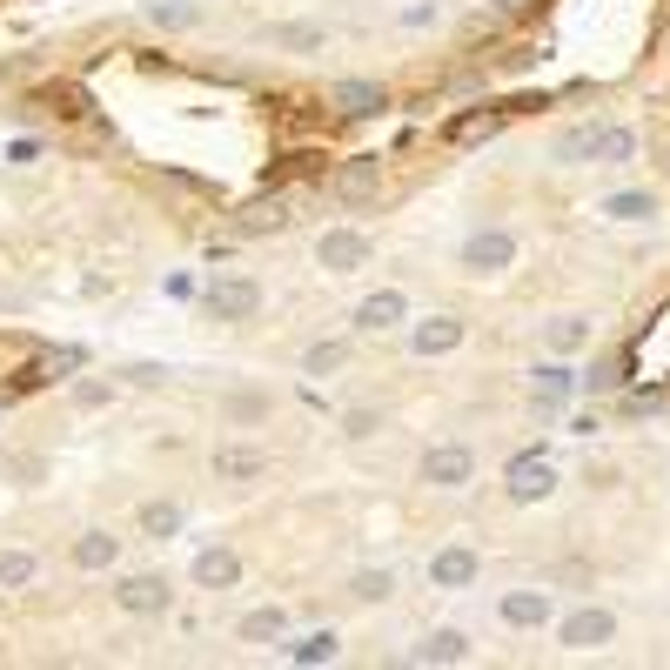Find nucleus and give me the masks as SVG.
Returning <instances> with one entry per match:
<instances>
[{
  "label": "nucleus",
  "mask_w": 670,
  "mask_h": 670,
  "mask_svg": "<svg viewBox=\"0 0 670 670\" xmlns=\"http://www.w3.org/2000/svg\"><path fill=\"white\" fill-rule=\"evenodd\" d=\"M516 262V242L503 235V228H476L463 242V268L469 275H496V268H510Z\"/></svg>",
  "instance_id": "1"
},
{
  "label": "nucleus",
  "mask_w": 670,
  "mask_h": 670,
  "mask_svg": "<svg viewBox=\"0 0 670 670\" xmlns=\"http://www.w3.org/2000/svg\"><path fill=\"white\" fill-rule=\"evenodd\" d=\"M376 181H382V161L376 155H356V161H342V168H335V195H342V201H369V195H376Z\"/></svg>",
  "instance_id": "7"
},
{
  "label": "nucleus",
  "mask_w": 670,
  "mask_h": 670,
  "mask_svg": "<svg viewBox=\"0 0 670 670\" xmlns=\"http://www.w3.org/2000/svg\"><path fill=\"white\" fill-rule=\"evenodd\" d=\"M536 396L563 402V396H570V369H536Z\"/></svg>",
  "instance_id": "31"
},
{
  "label": "nucleus",
  "mask_w": 670,
  "mask_h": 670,
  "mask_svg": "<svg viewBox=\"0 0 670 670\" xmlns=\"http://www.w3.org/2000/svg\"><path fill=\"white\" fill-rule=\"evenodd\" d=\"M557 637H563L570 650H597V644H610V637H617V617L590 603V610H577V617H563V630H557Z\"/></svg>",
  "instance_id": "3"
},
{
  "label": "nucleus",
  "mask_w": 670,
  "mask_h": 670,
  "mask_svg": "<svg viewBox=\"0 0 670 670\" xmlns=\"http://www.w3.org/2000/svg\"><path fill=\"white\" fill-rule=\"evenodd\" d=\"M114 597H121V610H134V617H161V610H168V583L161 577H121Z\"/></svg>",
  "instance_id": "8"
},
{
  "label": "nucleus",
  "mask_w": 670,
  "mask_h": 670,
  "mask_svg": "<svg viewBox=\"0 0 670 670\" xmlns=\"http://www.w3.org/2000/svg\"><path fill=\"white\" fill-rule=\"evenodd\" d=\"M282 630H289V610H275V603H268V610H248V617H242V637H248V644L282 637Z\"/></svg>",
  "instance_id": "21"
},
{
  "label": "nucleus",
  "mask_w": 670,
  "mask_h": 670,
  "mask_svg": "<svg viewBox=\"0 0 670 670\" xmlns=\"http://www.w3.org/2000/svg\"><path fill=\"white\" fill-rule=\"evenodd\" d=\"M315 255H322V268L349 275V268H362V262H369V242H362L356 228H329V235L315 242Z\"/></svg>",
  "instance_id": "5"
},
{
  "label": "nucleus",
  "mask_w": 670,
  "mask_h": 670,
  "mask_svg": "<svg viewBox=\"0 0 670 670\" xmlns=\"http://www.w3.org/2000/svg\"><path fill=\"white\" fill-rule=\"evenodd\" d=\"M255 309H262V289H255V282H222V289H208V315H222V322H248Z\"/></svg>",
  "instance_id": "6"
},
{
  "label": "nucleus",
  "mask_w": 670,
  "mask_h": 670,
  "mask_svg": "<svg viewBox=\"0 0 670 670\" xmlns=\"http://www.w3.org/2000/svg\"><path fill=\"white\" fill-rule=\"evenodd\" d=\"M262 469H268L262 449H222V456H215V476H222V483H242V476H262Z\"/></svg>",
  "instance_id": "19"
},
{
  "label": "nucleus",
  "mask_w": 670,
  "mask_h": 670,
  "mask_svg": "<svg viewBox=\"0 0 670 670\" xmlns=\"http://www.w3.org/2000/svg\"><path fill=\"white\" fill-rule=\"evenodd\" d=\"M503 617H510L516 630L543 624V617H550V590H510V597H503Z\"/></svg>",
  "instance_id": "13"
},
{
  "label": "nucleus",
  "mask_w": 670,
  "mask_h": 670,
  "mask_svg": "<svg viewBox=\"0 0 670 670\" xmlns=\"http://www.w3.org/2000/svg\"><path fill=\"white\" fill-rule=\"evenodd\" d=\"M362 603H382V597H396V577L389 570H356V583H349Z\"/></svg>",
  "instance_id": "24"
},
{
  "label": "nucleus",
  "mask_w": 670,
  "mask_h": 670,
  "mask_svg": "<svg viewBox=\"0 0 670 670\" xmlns=\"http://www.w3.org/2000/svg\"><path fill=\"white\" fill-rule=\"evenodd\" d=\"M402 315H409V302H402L396 289H376V295L356 309V322H362V329H389V322H402Z\"/></svg>",
  "instance_id": "15"
},
{
  "label": "nucleus",
  "mask_w": 670,
  "mask_h": 670,
  "mask_svg": "<svg viewBox=\"0 0 670 670\" xmlns=\"http://www.w3.org/2000/svg\"><path fill=\"white\" fill-rule=\"evenodd\" d=\"M550 483H557V469H550V456H543V449H530V456H516V463H510V496H516V503L550 496Z\"/></svg>",
  "instance_id": "4"
},
{
  "label": "nucleus",
  "mask_w": 670,
  "mask_h": 670,
  "mask_svg": "<svg viewBox=\"0 0 670 670\" xmlns=\"http://www.w3.org/2000/svg\"><path fill=\"white\" fill-rule=\"evenodd\" d=\"M463 342V322L456 315H436V322H416V356H443Z\"/></svg>",
  "instance_id": "12"
},
{
  "label": "nucleus",
  "mask_w": 670,
  "mask_h": 670,
  "mask_svg": "<svg viewBox=\"0 0 670 670\" xmlns=\"http://www.w3.org/2000/svg\"><path fill=\"white\" fill-rule=\"evenodd\" d=\"M597 134H603V128H570V134L557 141V161H583V155H597Z\"/></svg>",
  "instance_id": "26"
},
{
  "label": "nucleus",
  "mask_w": 670,
  "mask_h": 670,
  "mask_svg": "<svg viewBox=\"0 0 670 670\" xmlns=\"http://www.w3.org/2000/svg\"><path fill=\"white\" fill-rule=\"evenodd\" d=\"M335 630H315V637H302V644H295V664H335Z\"/></svg>",
  "instance_id": "22"
},
{
  "label": "nucleus",
  "mask_w": 670,
  "mask_h": 670,
  "mask_svg": "<svg viewBox=\"0 0 670 670\" xmlns=\"http://www.w3.org/2000/svg\"><path fill=\"white\" fill-rule=\"evenodd\" d=\"M603 215H617V222H644L650 195H610V201H603Z\"/></svg>",
  "instance_id": "28"
},
{
  "label": "nucleus",
  "mask_w": 670,
  "mask_h": 670,
  "mask_svg": "<svg viewBox=\"0 0 670 670\" xmlns=\"http://www.w3.org/2000/svg\"><path fill=\"white\" fill-rule=\"evenodd\" d=\"M302 362H309V376H335V369H342V342H315Z\"/></svg>",
  "instance_id": "30"
},
{
  "label": "nucleus",
  "mask_w": 670,
  "mask_h": 670,
  "mask_svg": "<svg viewBox=\"0 0 670 670\" xmlns=\"http://www.w3.org/2000/svg\"><path fill=\"white\" fill-rule=\"evenodd\" d=\"M41 101H47V114H61V121H81V114H88V94H81V88H67V81L41 88Z\"/></svg>",
  "instance_id": "20"
},
{
  "label": "nucleus",
  "mask_w": 670,
  "mask_h": 670,
  "mask_svg": "<svg viewBox=\"0 0 670 670\" xmlns=\"http://www.w3.org/2000/svg\"><path fill=\"white\" fill-rule=\"evenodd\" d=\"M235 577H242V557H235V550H222V543L195 557V583H201V590H235Z\"/></svg>",
  "instance_id": "9"
},
{
  "label": "nucleus",
  "mask_w": 670,
  "mask_h": 670,
  "mask_svg": "<svg viewBox=\"0 0 670 670\" xmlns=\"http://www.w3.org/2000/svg\"><path fill=\"white\" fill-rule=\"evenodd\" d=\"M34 570H41V563L27 557V550H7V557H0V583H7V590H21V583H34Z\"/></svg>",
  "instance_id": "25"
},
{
  "label": "nucleus",
  "mask_w": 670,
  "mask_h": 670,
  "mask_svg": "<svg viewBox=\"0 0 670 670\" xmlns=\"http://www.w3.org/2000/svg\"><path fill=\"white\" fill-rule=\"evenodd\" d=\"M141 530H148V536H175L181 530V510H175V503H141Z\"/></svg>",
  "instance_id": "23"
},
{
  "label": "nucleus",
  "mask_w": 670,
  "mask_h": 670,
  "mask_svg": "<svg viewBox=\"0 0 670 670\" xmlns=\"http://www.w3.org/2000/svg\"><path fill=\"white\" fill-rule=\"evenodd\" d=\"M349 436H376V409H356V416H349Z\"/></svg>",
  "instance_id": "34"
},
{
  "label": "nucleus",
  "mask_w": 670,
  "mask_h": 670,
  "mask_svg": "<svg viewBox=\"0 0 670 670\" xmlns=\"http://www.w3.org/2000/svg\"><path fill=\"white\" fill-rule=\"evenodd\" d=\"M630 148H637V134L630 128H603L597 134V161H630Z\"/></svg>",
  "instance_id": "27"
},
{
  "label": "nucleus",
  "mask_w": 670,
  "mask_h": 670,
  "mask_svg": "<svg viewBox=\"0 0 670 670\" xmlns=\"http://www.w3.org/2000/svg\"><path fill=\"white\" fill-rule=\"evenodd\" d=\"M429 577L443 583V590H463V583L476 577V550H436V563H429Z\"/></svg>",
  "instance_id": "14"
},
{
  "label": "nucleus",
  "mask_w": 670,
  "mask_h": 670,
  "mask_svg": "<svg viewBox=\"0 0 670 670\" xmlns=\"http://www.w3.org/2000/svg\"><path fill=\"white\" fill-rule=\"evenodd\" d=\"M114 557H121V536H108V530H88L74 543V563H81V570H108Z\"/></svg>",
  "instance_id": "17"
},
{
  "label": "nucleus",
  "mask_w": 670,
  "mask_h": 670,
  "mask_svg": "<svg viewBox=\"0 0 670 670\" xmlns=\"http://www.w3.org/2000/svg\"><path fill=\"white\" fill-rule=\"evenodd\" d=\"M583 335H590V322L563 315V322H550V349H583Z\"/></svg>",
  "instance_id": "29"
},
{
  "label": "nucleus",
  "mask_w": 670,
  "mask_h": 670,
  "mask_svg": "<svg viewBox=\"0 0 670 670\" xmlns=\"http://www.w3.org/2000/svg\"><path fill=\"white\" fill-rule=\"evenodd\" d=\"M469 469H476V456H469L463 443H436L423 456V483H436V490H456V483H469Z\"/></svg>",
  "instance_id": "2"
},
{
  "label": "nucleus",
  "mask_w": 670,
  "mask_h": 670,
  "mask_svg": "<svg viewBox=\"0 0 670 670\" xmlns=\"http://www.w3.org/2000/svg\"><path fill=\"white\" fill-rule=\"evenodd\" d=\"M315 41H322L315 27H282V47H315Z\"/></svg>",
  "instance_id": "33"
},
{
  "label": "nucleus",
  "mask_w": 670,
  "mask_h": 670,
  "mask_svg": "<svg viewBox=\"0 0 670 670\" xmlns=\"http://www.w3.org/2000/svg\"><path fill=\"white\" fill-rule=\"evenodd\" d=\"M262 409H268L262 396H235V402H228V416H235V423H255V416H262Z\"/></svg>",
  "instance_id": "32"
},
{
  "label": "nucleus",
  "mask_w": 670,
  "mask_h": 670,
  "mask_svg": "<svg viewBox=\"0 0 670 670\" xmlns=\"http://www.w3.org/2000/svg\"><path fill=\"white\" fill-rule=\"evenodd\" d=\"M335 108L342 114H382L389 108V94H382L376 81H335Z\"/></svg>",
  "instance_id": "11"
},
{
  "label": "nucleus",
  "mask_w": 670,
  "mask_h": 670,
  "mask_svg": "<svg viewBox=\"0 0 670 670\" xmlns=\"http://www.w3.org/2000/svg\"><path fill=\"white\" fill-rule=\"evenodd\" d=\"M469 644H463V630H436V637H423L416 644V664H463Z\"/></svg>",
  "instance_id": "18"
},
{
  "label": "nucleus",
  "mask_w": 670,
  "mask_h": 670,
  "mask_svg": "<svg viewBox=\"0 0 670 670\" xmlns=\"http://www.w3.org/2000/svg\"><path fill=\"white\" fill-rule=\"evenodd\" d=\"M242 228H248V235H268V228H289V195H282V201H275V195L248 201V208H242Z\"/></svg>",
  "instance_id": "16"
},
{
  "label": "nucleus",
  "mask_w": 670,
  "mask_h": 670,
  "mask_svg": "<svg viewBox=\"0 0 670 670\" xmlns=\"http://www.w3.org/2000/svg\"><path fill=\"white\" fill-rule=\"evenodd\" d=\"M503 128V108H469V114H456L443 128V141H456V148H469V141H483V134H496Z\"/></svg>",
  "instance_id": "10"
}]
</instances>
